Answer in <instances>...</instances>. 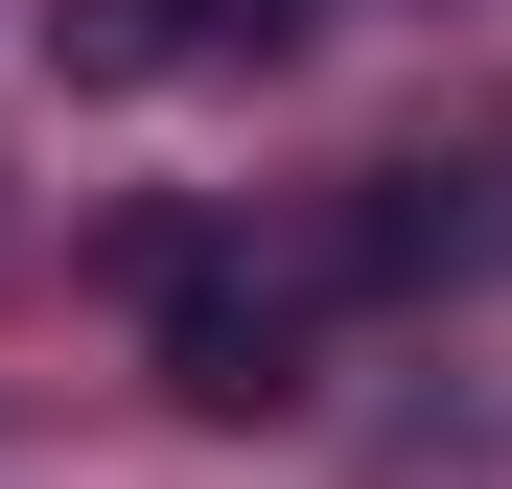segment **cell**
<instances>
[{
  "label": "cell",
  "instance_id": "obj_3",
  "mask_svg": "<svg viewBox=\"0 0 512 489\" xmlns=\"http://www.w3.org/2000/svg\"><path fill=\"white\" fill-rule=\"evenodd\" d=\"M350 257H373V280H443V257H466V187H443V163H373Z\"/></svg>",
  "mask_w": 512,
  "mask_h": 489
},
{
  "label": "cell",
  "instance_id": "obj_1",
  "mask_svg": "<svg viewBox=\"0 0 512 489\" xmlns=\"http://www.w3.org/2000/svg\"><path fill=\"white\" fill-rule=\"evenodd\" d=\"M163 396H187V420H280L303 396V303L280 280H233V257H187V233H163Z\"/></svg>",
  "mask_w": 512,
  "mask_h": 489
},
{
  "label": "cell",
  "instance_id": "obj_2",
  "mask_svg": "<svg viewBox=\"0 0 512 489\" xmlns=\"http://www.w3.org/2000/svg\"><path fill=\"white\" fill-rule=\"evenodd\" d=\"M326 24V0H70V70H94V94H117V70H280Z\"/></svg>",
  "mask_w": 512,
  "mask_h": 489
}]
</instances>
